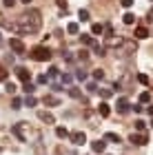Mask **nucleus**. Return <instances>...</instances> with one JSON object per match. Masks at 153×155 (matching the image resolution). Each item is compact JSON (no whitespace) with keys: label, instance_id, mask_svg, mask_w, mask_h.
Here are the masks:
<instances>
[{"label":"nucleus","instance_id":"f257e3e1","mask_svg":"<svg viewBox=\"0 0 153 155\" xmlns=\"http://www.w3.org/2000/svg\"><path fill=\"white\" fill-rule=\"evenodd\" d=\"M40 27H42V16H40V11L38 9H29V11H25L22 16L18 18L16 25H11V29L18 31V33H36V31H40Z\"/></svg>","mask_w":153,"mask_h":155},{"label":"nucleus","instance_id":"f03ea898","mask_svg":"<svg viewBox=\"0 0 153 155\" xmlns=\"http://www.w3.org/2000/svg\"><path fill=\"white\" fill-rule=\"evenodd\" d=\"M29 58L36 60V62H49L51 60V49L45 47V45H38V47H33L29 51Z\"/></svg>","mask_w":153,"mask_h":155},{"label":"nucleus","instance_id":"7ed1b4c3","mask_svg":"<svg viewBox=\"0 0 153 155\" xmlns=\"http://www.w3.org/2000/svg\"><path fill=\"white\" fill-rule=\"evenodd\" d=\"M9 49L13 53H18V55H25L27 53V47H25V42L20 40V38H11L9 40Z\"/></svg>","mask_w":153,"mask_h":155},{"label":"nucleus","instance_id":"20e7f679","mask_svg":"<svg viewBox=\"0 0 153 155\" xmlns=\"http://www.w3.org/2000/svg\"><path fill=\"white\" fill-rule=\"evenodd\" d=\"M16 75L22 82H29L31 80V73H29V69H27V67H16Z\"/></svg>","mask_w":153,"mask_h":155},{"label":"nucleus","instance_id":"39448f33","mask_svg":"<svg viewBox=\"0 0 153 155\" xmlns=\"http://www.w3.org/2000/svg\"><path fill=\"white\" fill-rule=\"evenodd\" d=\"M71 140H73V144H78V146H82V144L87 142V135H85V133H82V131H75L73 135H71Z\"/></svg>","mask_w":153,"mask_h":155},{"label":"nucleus","instance_id":"423d86ee","mask_svg":"<svg viewBox=\"0 0 153 155\" xmlns=\"http://www.w3.org/2000/svg\"><path fill=\"white\" fill-rule=\"evenodd\" d=\"M129 109H131L129 100H127V97H120V100H118V111H120V113H127Z\"/></svg>","mask_w":153,"mask_h":155},{"label":"nucleus","instance_id":"0eeeda50","mask_svg":"<svg viewBox=\"0 0 153 155\" xmlns=\"http://www.w3.org/2000/svg\"><path fill=\"white\" fill-rule=\"evenodd\" d=\"M135 38H138V40L149 38V29H147V27H135Z\"/></svg>","mask_w":153,"mask_h":155},{"label":"nucleus","instance_id":"6e6552de","mask_svg":"<svg viewBox=\"0 0 153 155\" xmlns=\"http://www.w3.org/2000/svg\"><path fill=\"white\" fill-rule=\"evenodd\" d=\"M80 42L85 47H93L95 45V40H93V36H89V33H82V38H80Z\"/></svg>","mask_w":153,"mask_h":155},{"label":"nucleus","instance_id":"1a4fd4ad","mask_svg":"<svg viewBox=\"0 0 153 155\" xmlns=\"http://www.w3.org/2000/svg\"><path fill=\"white\" fill-rule=\"evenodd\" d=\"M38 117L42 120V122H47V124H53V122H55V120H53V115H51V113H47V111H40V113H38Z\"/></svg>","mask_w":153,"mask_h":155},{"label":"nucleus","instance_id":"9d476101","mask_svg":"<svg viewBox=\"0 0 153 155\" xmlns=\"http://www.w3.org/2000/svg\"><path fill=\"white\" fill-rule=\"evenodd\" d=\"M91 33H93V36H102V33H104V25H100V22L91 25Z\"/></svg>","mask_w":153,"mask_h":155},{"label":"nucleus","instance_id":"9b49d317","mask_svg":"<svg viewBox=\"0 0 153 155\" xmlns=\"http://www.w3.org/2000/svg\"><path fill=\"white\" fill-rule=\"evenodd\" d=\"M98 111H100V115H102V117H109V113H111V109H109V104H107V102H100Z\"/></svg>","mask_w":153,"mask_h":155},{"label":"nucleus","instance_id":"f8f14e48","mask_svg":"<svg viewBox=\"0 0 153 155\" xmlns=\"http://www.w3.org/2000/svg\"><path fill=\"white\" fill-rule=\"evenodd\" d=\"M104 146H107V144H104V140H98V142H93V144H91V149H93V153H102V151H104Z\"/></svg>","mask_w":153,"mask_h":155},{"label":"nucleus","instance_id":"ddd939ff","mask_svg":"<svg viewBox=\"0 0 153 155\" xmlns=\"http://www.w3.org/2000/svg\"><path fill=\"white\" fill-rule=\"evenodd\" d=\"M67 31L71 33V36H78V31H80V27H78V22H69V25H67Z\"/></svg>","mask_w":153,"mask_h":155},{"label":"nucleus","instance_id":"4468645a","mask_svg":"<svg viewBox=\"0 0 153 155\" xmlns=\"http://www.w3.org/2000/svg\"><path fill=\"white\" fill-rule=\"evenodd\" d=\"M131 142L133 144H147V135H135L133 133V135H131Z\"/></svg>","mask_w":153,"mask_h":155},{"label":"nucleus","instance_id":"2eb2a0df","mask_svg":"<svg viewBox=\"0 0 153 155\" xmlns=\"http://www.w3.org/2000/svg\"><path fill=\"white\" fill-rule=\"evenodd\" d=\"M22 91L27 95H33V91H36V84H31V80L29 82H25V87H22Z\"/></svg>","mask_w":153,"mask_h":155},{"label":"nucleus","instance_id":"dca6fc26","mask_svg":"<svg viewBox=\"0 0 153 155\" xmlns=\"http://www.w3.org/2000/svg\"><path fill=\"white\" fill-rule=\"evenodd\" d=\"M122 22H124V25H135V16H133V13H124V16H122Z\"/></svg>","mask_w":153,"mask_h":155},{"label":"nucleus","instance_id":"f3484780","mask_svg":"<svg viewBox=\"0 0 153 155\" xmlns=\"http://www.w3.org/2000/svg\"><path fill=\"white\" fill-rule=\"evenodd\" d=\"M55 135H58L60 140H65V137H69V131L65 129V126H58V129H55Z\"/></svg>","mask_w":153,"mask_h":155},{"label":"nucleus","instance_id":"a211bd4d","mask_svg":"<svg viewBox=\"0 0 153 155\" xmlns=\"http://www.w3.org/2000/svg\"><path fill=\"white\" fill-rule=\"evenodd\" d=\"M104 140H107V142H120V135H118V133H107V135H104Z\"/></svg>","mask_w":153,"mask_h":155},{"label":"nucleus","instance_id":"6ab92c4d","mask_svg":"<svg viewBox=\"0 0 153 155\" xmlns=\"http://www.w3.org/2000/svg\"><path fill=\"white\" fill-rule=\"evenodd\" d=\"M45 104H51V107H58V97H53V95H45Z\"/></svg>","mask_w":153,"mask_h":155},{"label":"nucleus","instance_id":"aec40b11","mask_svg":"<svg viewBox=\"0 0 153 155\" xmlns=\"http://www.w3.org/2000/svg\"><path fill=\"white\" fill-rule=\"evenodd\" d=\"M5 91H7V93H16L18 87H16L13 82H5Z\"/></svg>","mask_w":153,"mask_h":155},{"label":"nucleus","instance_id":"412c9836","mask_svg":"<svg viewBox=\"0 0 153 155\" xmlns=\"http://www.w3.org/2000/svg\"><path fill=\"white\" fill-rule=\"evenodd\" d=\"M25 104H27V107H36V104H38V100H36L33 95H27V97H25Z\"/></svg>","mask_w":153,"mask_h":155},{"label":"nucleus","instance_id":"4be33fe9","mask_svg":"<svg viewBox=\"0 0 153 155\" xmlns=\"http://www.w3.org/2000/svg\"><path fill=\"white\" fill-rule=\"evenodd\" d=\"M69 95H71L73 100H80V97H82V93H80V89H69Z\"/></svg>","mask_w":153,"mask_h":155},{"label":"nucleus","instance_id":"5701e85b","mask_svg":"<svg viewBox=\"0 0 153 155\" xmlns=\"http://www.w3.org/2000/svg\"><path fill=\"white\" fill-rule=\"evenodd\" d=\"M78 18L82 20V22H87V20H89V11H87V9H80V13H78Z\"/></svg>","mask_w":153,"mask_h":155},{"label":"nucleus","instance_id":"b1692460","mask_svg":"<svg viewBox=\"0 0 153 155\" xmlns=\"http://www.w3.org/2000/svg\"><path fill=\"white\" fill-rule=\"evenodd\" d=\"M93 49H95V55H107V49H104V47H100V45H93Z\"/></svg>","mask_w":153,"mask_h":155},{"label":"nucleus","instance_id":"393cba45","mask_svg":"<svg viewBox=\"0 0 153 155\" xmlns=\"http://www.w3.org/2000/svg\"><path fill=\"white\" fill-rule=\"evenodd\" d=\"M140 102H142V104H147V102H151V93H149V91H144V93L140 95Z\"/></svg>","mask_w":153,"mask_h":155},{"label":"nucleus","instance_id":"a878e982","mask_svg":"<svg viewBox=\"0 0 153 155\" xmlns=\"http://www.w3.org/2000/svg\"><path fill=\"white\" fill-rule=\"evenodd\" d=\"M22 107V100H20V97H13L11 100V109H20Z\"/></svg>","mask_w":153,"mask_h":155},{"label":"nucleus","instance_id":"bb28decb","mask_svg":"<svg viewBox=\"0 0 153 155\" xmlns=\"http://www.w3.org/2000/svg\"><path fill=\"white\" fill-rule=\"evenodd\" d=\"M100 95L104 97V100H109V97L113 95V91H111V89H102V91H100Z\"/></svg>","mask_w":153,"mask_h":155},{"label":"nucleus","instance_id":"cd10ccee","mask_svg":"<svg viewBox=\"0 0 153 155\" xmlns=\"http://www.w3.org/2000/svg\"><path fill=\"white\" fill-rule=\"evenodd\" d=\"M60 80L65 82V84H71V80H73V78L69 75V73H60Z\"/></svg>","mask_w":153,"mask_h":155},{"label":"nucleus","instance_id":"c85d7f7f","mask_svg":"<svg viewBox=\"0 0 153 155\" xmlns=\"http://www.w3.org/2000/svg\"><path fill=\"white\" fill-rule=\"evenodd\" d=\"M138 82H140V84H149V75H144V73H138Z\"/></svg>","mask_w":153,"mask_h":155},{"label":"nucleus","instance_id":"c756f323","mask_svg":"<svg viewBox=\"0 0 153 155\" xmlns=\"http://www.w3.org/2000/svg\"><path fill=\"white\" fill-rule=\"evenodd\" d=\"M93 78H95V80H102V78H104V71H102V69H95V71H93Z\"/></svg>","mask_w":153,"mask_h":155},{"label":"nucleus","instance_id":"7c9ffc66","mask_svg":"<svg viewBox=\"0 0 153 155\" xmlns=\"http://www.w3.org/2000/svg\"><path fill=\"white\" fill-rule=\"evenodd\" d=\"M133 2H135V0H120V5L124 7V9H129V7H133Z\"/></svg>","mask_w":153,"mask_h":155},{"label":"nucleus","instance_id":"2f4dec72","mask_svg":"<svg viewBox=\"0 0 153 155\" xmlns=\"http://www.w3.org/2000/svg\"><path fill=\"white\" fill-rule=\"evenodd\" d=\"M87 91H89V93H95V91H98V87H95V82H89V84H87Z\"/></svg>","mask_w":153,"mask_h":155},{"label":"nucleus","instance_id":"473e14b6","mask_svg":"<svg viewBox=\"0 0 153 155\" xmlns=\"http://www.w3.org/2000/svg\"><path fill=\"white\" fill-rule=\"evenodd\" d=\"M49 75H51V78H58V75H60V69L51 67V69H49Z\"/></svg>","mask_w":153,"mask_h":155},{"label":"nucleus","instance_id":"72a5a7b5","mask_svg":"<svg viewBox=\"0 0 153 155\" xmlns=\"http://www.w3.org/2000/svg\"><path fill=\"white\" fill-rule=\"evenodd\" d=\"M7 75H9V73H7V71H5V69H2V67H0V82H7Z\"/></svg>","mask_w":153,"mask_h":155},{"label":"nucleus","instance_id":"f704fd0d","mask_svg":"<svg viewBox=\"0 0 153 155\" xmlns=\"http://www.w3.org/2000/svg\"><path fill=\"white\" fill-rule=\"evenodd\" d=\"M75 78H78V80H82V82H85V80H87V71H78V73H75Z\"/></svg>","mask_w":153,"mask_h":155},{"label":"nucleus","instance_id":"c9c22d12","mask_svg":"<svg viewBox=\"0 0 153 155\" xmlns=\"http://www.w3.org/2000/svg\"><path fill=\"white\" fill-rule=\"evenodd\" d=\"M38 82L40 84H47V82H49V75H38Z\"/></svg>","mask_w":153,"mask_h":155},{"label":"nucleus","instance_id":"e433bc0d","mask_svg":"<svg viewBox=\"0 0 153 155\" xmlns=\"http://www.w3.org/2000/svg\"><path fill=\"white\" fill-rule=\"evenodd\" d=\"M55 2H58L60 9H65V11H67V0H55Z\"/></svg>","mask_w":153,"mask_h":155},{"label":"nucleus","instance_id":"4c0bfd02","mask_svg":"<svg viewBox=\"0 0 153 155\" xmlns=\"http://www.w3.org/2000/svg\"><path fill=\"white\" fill-rule=\"evenodd\" d=\"M78 58H80V60H87V58H89V51H85V49H82V51H80V55H78Z\"/></svg>","mask_w":153,"mask_h":155},{"label":"nucleus","instance_id":"58836bf2","mask_svg":"<svg viewBox=\"0 0 153 155\" xmlns=\"http://www.w3.org/2000/svg\"><path fill=\"white\" fill-rule=\"evenodd\" d=\"M135 129L138 131H144V122H142V120H138V122H135Z\"/></svg>","mask_w":153,"mask_h":155},{"label":"nucleus","instance_id":"ea45409f","mask_svg":"<svg viewBox=\"0 0 153 155\" xmlns=\"http://www.w3.org/2000/svg\"><path fill=\"white\" fill-rule=\"evenodd\" d=\"M2 5L5 7H13V5H16V0H2Z\"/></svg>","mask_w":153,"mask_h":155},{"label":"nucleus","instance_id":"a19ab883","mask_svg":"<svg viewBox=\"0 0 153 155\" xmlns=\"http://www.w3.org/2000/svg\"><path fill=\"white\" fill-rule=\"evenodd\" d=\"M131 109H133L135 113H140V111H142V104H133V107H131Z\"/></svg>","mask_w":153,"mask_h":155},{"label":"nucleus","instance_id":"79ce46f5","mask_svg":"<svg viewBox=\"0 0 153 155\" xmlns=\"http://www.w3.org/2000/svg\"><path fill=\"white\" fill-rule=\"evenodd\" d=\"M149 113H151V117H153V104H151V107H149Z\"/></svg>","mask_w":153,"mask_h":155},{"label":"nucleus","instance_id":"37998d69","mask_svg":"<svg viewBox=\"0 0 153 155\" xmlns=\"http://www.w3.org/2000/svg\"><path fill=\"white\" fill-rule=\"evenodd\" d=\"M20 2H25V5H29V2H31V0H20Z\"/></svg>","mask_w":153,"mask_h":155},{"label":"nucleus","instance_id":"c03bdc74","mask_svg":"<svg viewBox=\"0 0 153 155\" xmlns=\"http://www.w3.org/2000/svg\"><path fill=\"white\" fill-rule=\"evenodd\" d=\"M149 20H153V9H151V16H149Z\"/></svg>","mask_w":153,"mask_h":155},{"label":"nucleus","instance_id":"a18cd8bd","mask_svg":"<svg viewBox=\"0 0 153 155\" xmlns=\"http://www.w3.org/2000/svg\"><path fill=\"white\" fill-rule=\"evenodd\" d=\"M151 126H153V122H151Z\"/></svg>","mask_w":153,"mask_h":155}]
</instances>
